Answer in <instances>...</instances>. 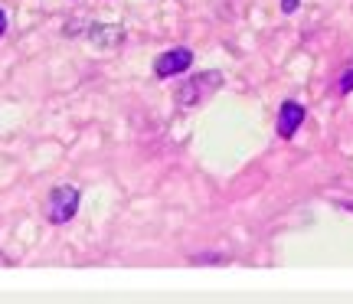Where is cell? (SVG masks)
Segmentation results:
<instances>
[{
  "label": "cell",
  "instance_id": "obj_4",
  "mask_svg": "<svg viewBox=\"0 0 353 304\" xmlns=\"http://www.w3.org/2000/svg\"><path fill=\"white\" fill-rule=\"evenodd\" d=\"M88 43L99 46V50H114L125 43V26H114V23H95L88 26Z\"/></svg>",
  "mask_w": 353,
  "mask_h": 304
},
{
  "label": "cell",
  "instance_id": "obj_7",
  "mask_svg": "<svg viewBox=\"0 0 353 304\" xmlns=\"http://www.w3.org/2000/svg\"><path fill=\"white\" fill-rule=\"evenodd\" d=\"M281 10H285V13H294V10H298V0H281Z\"/></svg>",
  "mask_w": 353,
  "mask_h": 304
},
{
  "label": "cell",
  "instance_id": "obj_8",
  "mask_svg": "<svg viewBox=\"0 0 353 304\" xmlns=\"http://www.w3.org/2000/svg\"><path fill=\"white\" fill-rule=\"evenodd\" d=\"M3 30H7V13L0 10V37H3Z\"/></svg>",
  "mask_w": 353,
  "mask_h": 304
},
{
  "label": "cell",
  "instance_id": "obj_1",
  "mask_svg": "<svg viewBox=\"0 0 353 304\" xmlns=\"http://www.w3.org/2000/svg\"><path fill=\"white\" fill-rule=\"evenodd\" d=\"M76 210H79V187H69V183L52 187L50 200H46V219L50 223L63 226V223H69L76 216Z\"/></svg>",
  "mask_w": 353,
  "mask_h": 304
},
{
  "label": "cell",
  "instance_id": "obj_3",
  "mask_svg": "<svg viewBox=\"0 0 353 304\" xmlns=\"http://www.w3.org/2000/svg\"><path fill=\"white\" fill-rule=\"evenodd\" d=\"M190 63H193V52H190L187 46H180V50H167L164 56H157L154 72H157L161 79H170V76H176V72L190 69Z\"/></svg>",
  "mask_w": 353,
  "mask_h": 304
},
{
  "label": "cell",
  "instance_id": "obj_6",
  "mask_svg": "<svg viewBox=\"0 0 353 304\" xmlns=\"http://www.w3.org/2000/svg\"><path fill=\"white\" fill-rule=\"evenodd\" d=\"M341 92H353V69H350V72H343V79H341Z\"/></svg>",
  "mask_w": 353,
  "mask_h": 304
},
{
  "label": "cell",
  "instance_id": "obj_2",
  "mask_svg": "<svg viewBox=\"0 0 353 304\" xmlns=\"http://www.w3.org/2000/svg\"><path fill=\"white\" fill-rule=\"evenodd\" d=\"M219 82H223V76H219V72H200V76L180 82V89H176V105H183V108L200 105L210 92L219 89Z\"/></svg>",
  "mask_w": 353,
  "mask_h": 304
},
{
  "label": "cell",
  "instance_id": "obj_5",
  "mask_svg": "<svg viewBox=\"0 0 353 304\" xmlns=\"http://www.w3.org/2000/svg\"><path fill=\"white\" fill-rule=\"evenodd\" d=\"M304 121V108L298 101H285L281 105V112H278V134L281 138H294V131L301 128Z\"/></svg>",
  "mask_w": 353,
  "mask_h": 304
}]
</instances>
